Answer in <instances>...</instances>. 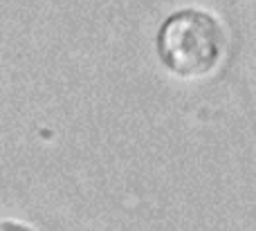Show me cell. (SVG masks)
I'll list each match as a JSON object with an SVG mask.
<instances>
[{
	"label": "cell",
	"instance_id": "cell-1",
	"mask_svg": "<svg viewBox=\"0 0 256 231\" xmlns=\"http://www.w3.org/2000/svg\"><path fill=\"white\" fill-rule=\"evenodd\" d=\"M225 43L220 20L196 7L173 11L158 31L160 61L182 79L212 74L225 56Z\"/></svg>",
	"mask_w": 256,
	"mask_h": 231
}]
</instances>
